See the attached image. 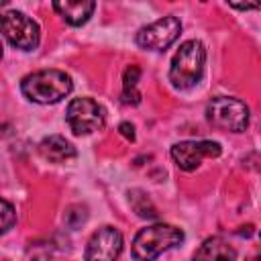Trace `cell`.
I'll use <instances>...</instances> for the list:
<instances>
[{
    "instance_id": "6da1fadb",
    "label": "cell",
    "mask_w": 261,
    "mask_h": 261,
    "mask_svg": "<svg viewBox=\"0 0 261 261\" xmlns=\"http://www.w3.org/2000/svg\"><path fill=\"white\" fill-rule=\"evenodd\" d=\"M73 84L71 77L61 69H41L33 71L22 77L20 92L24 98L37 104H55L61 102L69 92Z\"/></svg>"
},
{
    "instance_id": "7a4b0ae2",
    "label": "cell",
    "mask_w": 261,
    "mask_h": 261,
    "mask_svg": "<svg viewBox=\"0 0 261 261\" xmlns=\"http://www.w3.org/2000/svg\"><path fill=\"white\" fill-rule=\"evenodd\" d=\"M204 65H206V49L200 41L192 39L179 45L177 53L171 59L169 67V82L177 90H188L194 88L202 75H204Z\"/></svg>"
},
{
    "instance_id": "3957f363",
    "label": "cell",
    "mask_w": 261,
    "mask_h": 261,
    "mask_svg": "<svg viewBox=\"0 0 261 261\" xmlns=\"http://www.w3.org/2000/svg\"><path fill=\"white\" fill-rule=\"evenodd\" d=\"M181 241H184L181 228H177L173 224L159 222V224L145 226L135 234L130 253L137 261H153L161 253L181 245Z\"/></svg>"
},
{
    "instance_id": "277c9868",
    "label": "cell",
    "mask_w": 261,
    "mask_h": 261,
    "mask_svg": "<svg viewBox=\"0 0 261 261\" xmlns=\"http://www.w3.org/2000/svg\"><path fill=\"white\" fill-rule=\"evenodd\" d=\"M206 118L212 126L230 133H243L249 126V108L243 100L216 96L206 106Z\"/></svg>"
},
{
    "instance_id": "5b68a950",
    "label": "cell",
    "mask_w": 261,
    "mask_h": 261,
    "mask_svg": "<svg viewBox=\"0 0 261 261\" xmlns=\"http://www.w3.org/2000/svg\"><path fill=\"white\" fill-rule=\"evenodd\" d=\"M0 33L12 47L20 51L37 49L41 37L39 24L20 10H6L0 14Z\"/></svg>"
},
{
    "instance_id": "8992f818",
    "label": "cell",
    "mask_w": 261,
    "mask_h": 261,
    "mask_svg": "<svg viewBox=\"0 0 261 261\" xmlns=\"http://www.w3.org/2000/svg\"><path fill=\"white\" fill-rule=\"evenodd\" d=\"M65 120L75 135H90L104 126L106 112L102 104H98L92 98H73L67 104Z\"/></svg>"
},
{
    "instance_id": "52a82bcc",
    "label": "cell",
    "mask_w": 261,
    "mask_h": 261,
    "mask_svg": "<svg viewBox=\"0 0 261 261\" xmlns=\"http://www.w3.org/2000/svg\"><path fill=\"white\" fill-rule=\"evenodd\" d=\"M181 33V22L177 16H163L137 33V45L149 51H165Z\"/></svg>"
},
{
    "instance_id": "ba28073f",
    "label": "cell",
    "mask_w": 261,
    "mask_h": 261,
    "mask_svg": "<svg viewBox=\"0 0 261 261\" xmlns=\"http://www.w3.org/2000/svg\"><path fill=\"white\" fill-rule=\"evenodd\" d=\"M222 149L216 141H179L171 147V157L184 171H194L204 157H218Z\"/></svg>"
},
{
    "instance_id": "9c48e42d",
    "label": "cell",
    "mask_w": 261,
    "mask_h": 261,
    "mask_svg": "<svg viewBox=\"0 0 261 261\" xmlns=\"http://www.w3.org/2000/svg\"><path fill=\"white\" fill-rule=\"evenodd\" d=\"M122 251V234L114 226L98 228L86 245V261H116Z\"/></svg>"
},
{
    "instance_id": "30bf717a",
    "label": "cell",
    "mask_w": 261,
    "mask_h": 261,
    "mask_svg": "<svg viewBox=\"0 0 261 261\" xmlns=\"http://www.w3.org/2000/svg\"><path fill=\"white\" fill-rule=\"evenodd\" d=\"M55 12L71 27H80L84 22H88V18L92 16L96 2L92 0H57L53 2Z\"/></svg>"
},
{
    "instance_id": "8fae6325",
    "label": "cell",
    "mask_w": 261,
    "mask_h": 261,
    "mask_svg": "<svg viewBox=\"0 0 261 261\" xmlns=\"http://www.w3.org/2000/svg\"><path fill=\"white\" fill-rule=\"evenodd\" d=\"M39 153H41L43 159H47L51 163H65V161H69V159H73L77 155L75 147L61 135L45 137L39 143Z\"/></svg>"
},
{
    "instance_id": "7c38bea8",
    "label": "cell",
    "mask_w": 261,
    "mask_h": 261,
    "mask_svg": "<svg viewBox=\"0 0 261 261\" xmlns=\"http://www.w3.org/2000/svg\"><path fill=\"white\" fill-rule=\"evenodd\" d=\"M234 259H237V249L230 243H226L222 237L206 239L194 253V261H234Z\"/></svg>"
},
{
    "instance_id": "4fadbf2b",
    "label": "cell",
    "mask_w": 261,
    "mask_h": 261,
    "mask_svg": "<svg viewBox=\"0 0 261 261\" xmlns=\"http://www.w3.org/2000/svg\"><path fill=\"white\" fill-rule=\"evenodd\" d=\"M141 77V67L139 65H128L122 73V102L124 104H139L141 94L137 92V84Z\"/></svg>"
},
{
    "instance_id": "5bb4252c",
    "label": "cell",
    "mask_w": 261,
    "mask_h": 261,
    "mask_svg": "<svg viewBox=\"0 0 261 261\" xmlns=\"http://www.w3.org/2000/svg\"><path fill=\"white\" fill-rule=\"evenodd\" d=\"M14 222H16V210H14V206L8 200L0 198V234L8 232L14 226Z\"/></svg>"
},
{
    "instance_id": "9a60e30c",
    "label": "cell",
    "mask_w": 261,
    "mask_h": 261,
    "mask_svg": "<svg viewBox=\"0 0 261 261\" xmlns=\"http://www.w3.org/2000/svg\"><path fill=\"white\" fill-rule=\"evenodd\" d=\"M135 192H137V198L141 200V204L130 202V204H133V210H135L141 218H157V210L153 208V204L149 202V198H147L143 192H139V190H135Z\"/></svg>"
},
{
    "instance_id": "2e32d148",
    "label": "cell",
    "mask_w": 261,
    "mask_h": 261,
    "mask_svg": "<svg viewBox=\"0 0 261 261\" xmlns=\"http://www.w3.org/2000/svg\"><path fill=\"white\" fill-rule=\"evenodd\" d=\"M118 130H120V135H122L124 139H128V141H135V126H133L130 122H120Z\"/></svg>"
},
{
    "instance_id": "e0dca14e",
    "label": "cell",
    "mask_w": 261,
    "mask_h": 261,
    "mask_svg": "<svg viewBox=\"0 0 261 261\" xmlns=\"http://www.w3.org/2000/svg\"><path fill=\"white\" fill-rule=\"evenodd\" d=\"M232 8H239V10H253L257 8V4H230Z\"/></svg>"
},
{
    "instance_id": "ac0fdd59",
    "label": "cell",
    "mask_w": 261,
    "mask_h": 261,
    "mask_svg": "<svg viewBox=\"0 0 261 261\" xmlns=\"http://www.w3.org/2000/svg\"><path fill=\"white\" fill-rule=\"evenodd\" d=\"M31 261H51L49 257H35V259H31Z\"/></svg>"
},
{
    "instance_id": "d6986e66",
    "label": "cell",
    "mask_w": 261,
    "mask_h": 261,
    "mask_svg": "<svg viewBox=\"0 0 261 261\" xmlns=\"http://www.w3.org/2000/svg\"><path fill=\"white\" fill-rule=\"evenodd\" d=\"M0 59H2V41H0Z\"/></svg>"
},
{
    "instance_id": "ffe728a7",
    "label": "cell",
    "mask_w": 261,
    "mask_h": 261,
    "mask_svg": "<svg viewBox=\"0 0 261 261\" xmlns=\"http://www.w3.org/2000/svg\"><path fill=\"white\" fill-rule=\"evenodd\" d=\"M249 261H259V257H253V259H249Z\"/></svg>"
}]
</instances>
